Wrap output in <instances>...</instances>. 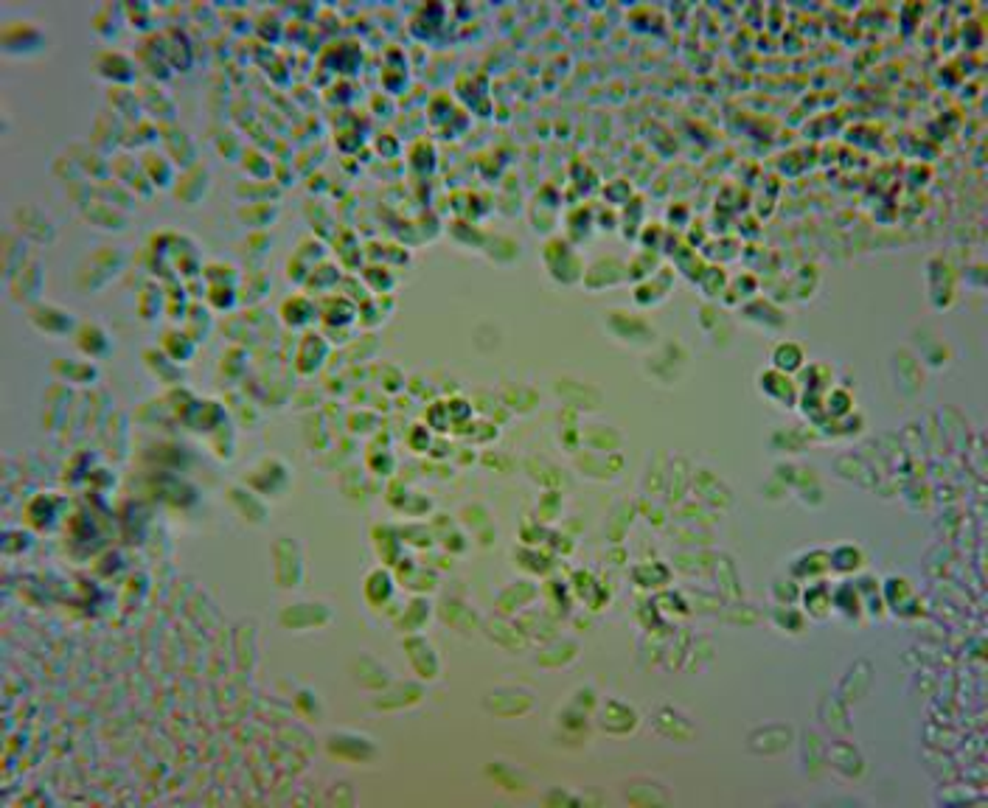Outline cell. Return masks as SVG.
<instances>
[{
  "label": "cell",
  "instance_id": "6da1fadb",
  "mask_svg": "<svg viewBox=\"0 0 988 808\" xmlns=\"http://www.w3.org/2000/svg\"><path fill=\"white\" fill-rule=\"evenodd\" d=\"M0 48L6 56H17V60H29V56H40L48 48L46 31L31 23V21H12L0 31Z\"/></svg>",
  "mask_w": 988,
  "mask_h": 808
},
{
  "label": "cell",
  "instance_id": "7a4b0ae2",
  "mask_svg": "<svg viewBox=\"0 0 988 808\" xmlns=\"http://www.w3.org/2000/svg\"><path fill=\"white\" fill-rule=\"evenodd\" d=\"M93 70L99 79L110 82V87H132L135 82V60L129 54L119 51V48H107L102 51L99 56H95L93 62Z\"/></svg>",
  "mask_w": 988,
  "mask_h": 808
},
{
  "label": "cell",
  "instance_id": "3957f363",
  "mask_svg": "<svg viewBox=\"0 0 988 808\" xmlns=\"http://www.w3.org/2000/svg\"><path fill=\"white\" fill-rule=\"evenodd\" d=\"M138 99H141V107H144V112L149 115V119L161 121V127L174 124V112H178V107H174V99L158 82H144L138 87Z\"/></svg>",
  "mask_w": 988,
  "mask_h": 808
},
{
  "label": "cell",
  "instance_id": "277c9868",
  "mask_svg": "<svg viewBox=\"0 0 988 808\" xmlns=\"http://www.w3.org/2000/svg\"><path fill=\"white\" fill-rule=\"evenodd\" d=\"M328 621H332V612H328L326 604H295V606H286L281 612V623L286 629H295V631L315 629V626H323Z\"/></svg>",
  "mask_w": 988,
  "mask_h": 808
},
{
  "label": "cell",
  "instance_id": "5b68a950",
  "mask_svg": "<svg viewBox=\"0 0 988 808\" xmlns=\"http://www.w3.org/2000/svg\"><path fill=\"white\" fill-rule=\"evenodd\" d=\"M792 736H795L792 733V727L767 724V727H759L750 736V749L752 753H759V755H778L792 744Z\"/></svg>",
  "mask_w": 988,
  "mask_h": 808
},
{
  "label": "cell",
  "instance_id": "8992f818",
  "mask_svg": "<svg viewBox=\"0 0 988 808\" xmlns=\"http://www.w3.org/2000/svg\"><path fill=\"white\" fill-rule=\"evenodd\" d=\"M14 222H17V227H21L23 234H26L29 239H34V242H51V239H54V234H56V230H54V222L43 214L40 208H34V205L17 208V210H14Z\"/></svg>",
  "mask_w": 988,
  "mask_h": 808
},
{
  "label": "cell",
  "instance_id": "52a82bcc",
  "mask_svg": "<svg viewBox=\"0 0 988 808\" xmlns=\"http://www.w3.org/2000/svg\"><path fill=\"white\" fill-rule=\"evenodd\" d=\"M161 132H163V144H166L169 158L183 163V166H191L194 163V155H197V146H194L191 135L183 127H178V124H163Z\"/></svg>",
  "mask_w": 988,
  "mask_h": 808
},
{
  "label": "cell",
  "instance_id": "ba28073f",
  "mask_svg": "<svg viewBox=\"0 0 988 808\" xmlns=\"http://www.w3.org/2000/svg\"><path fill=\"white\" fill-rule=\"evenodd\" d=\"M9 281H12L14 301H31V298H37V293H40V281H43L40 261H37V259L23 261L21 269H17V273Z\"/></svg>",
  "mask_w": 988,
  "mask_h": 808
},
{
  "label": "cell",
  "instance_id": "9c48e42d",
  "mask_svg": "<svg viewBox=\"0 0 988 808\" xmlns=\"http://www.w3.org/2000/svg\"><path fill=\"white\" fill-rule=\"evenodd\" d=\"M31 323L37 326L40 332H48V334H62L68 332L73 326V317L71 312L60 309V306H51V303H37L31 306Z\"/></svg>",
  "mask_w": 988,
  "mask_h": 808
},
{
  "label": "cell",
  "instance_id": "30bf717a",
  "mask_svg": "<svg viewBox=\"0 0 988 808\" xmlns=\"http://www.w3.org/2000/svg\"><path fill=\"white\" fill-rule=\"evenodd\" d=\"M107 104L110 110L119 115V119H124L127 124H135L141 121V99H138V90L135 87H110L107 90Z\"/></svg>",
  "mask_w": 988,
  "mask_h": 808
},
{
  "label": "cell",
  "instance_id": "8fae6325",
  "mask_svg": "<svg viewBox=\"0 0 988 808\" xmlns=\"http://www.w3.org/2000/svg\"><path fill=\"white\" fill-rule=\"evenodd\" d=\"M121 23H127L124 9L107 4V6H102L99 12L93 14L90 29L95 31V37H99V40H115V37H119V31H121Z\"/></svg>",
  "mask_w": 988,
  "mask_h": 808
},
{
  "label": "cell",
  "instance_id": "7c38bea8",
  "mask_svg": "<svg viewBox=\"0 0 988 808\" xmlns=\"http://www.w3.org/2000/svg\"><path fill=\"white\" fill-rule=\"evenodd\" d=\"M127 132V121L119 119L112 110H102L99 115H95V124H93V141L95 144H104V146H112L115 141H121V135Z\"/></svg>",
  "mask_w": 988,
  "mask_h": 808
},
{
  "label": "cell",
  "instance_id": "4fadbf2b",
  "mask_svg": "<svg viewBox=\"0 0 988 808\" xmlns=\"http://www.w3.org/2000/svg\"><path fill=\"white\" fill-rule=\"evenodd\" d=\"M141 166H144V171H146L149 183H158V186H166V183L171 180V175H174V169H171V163L166 161V155H158V152H152V149L144 155Z\"/></svg>",
  "mask_w": 988,
  "mask_h": 808
},
{
  "label": "cell",
  "instance_id": "5bb4252c",
  "mask_svg": "<svg viewBox=\"0 0 988 808\" xmlns=\"http://www.w3.org/2000/svg\"><path fill=\"white\" fill-rule=\"evenodd\" d=\"M110 169H115V175H119V177H127L124 183H127V186H132V188H135V186H144V180H149V177H146V171H144V166H138V163H135L129 155H119ZM144 188H146V194H149V186H144Z\"/></svg>",
  "mask_w": 988,
  "mask_h": 808
},
{
  "label": "cell",
  "instance_id": "9a60e30c",
  "mask_svg": "<svg viewBox=\"0 0 988 808\" xmlns=\"http://www.w3.org/2000/svg\"><path fill=\"white\" fill-rule=\"evenodd\" d=\"M772 359H775V365H778L781 371H795V368H801V365H803V351L798 349L795 342H781L778 349H775Z\"/></svg>",
  "mask_w": 988,
  "mask_h": 808
},
{
  "label": "cell",
  "instance_id": "2e32d148",
  "mask_svg": "<svg viewBox=\"0 0 988 808\" xmlns=\"http://www.w3.org/2000/svg\"><path fill=\"white\" fill-rule=\"evenodd\" d=\"M79 345L90 354V357H99L107 351V340H104V332L99 329V326H82L79 329Z\"/></svg>",
  "mask_w": 988,
  "mask_h": 808
}]
</instances>
